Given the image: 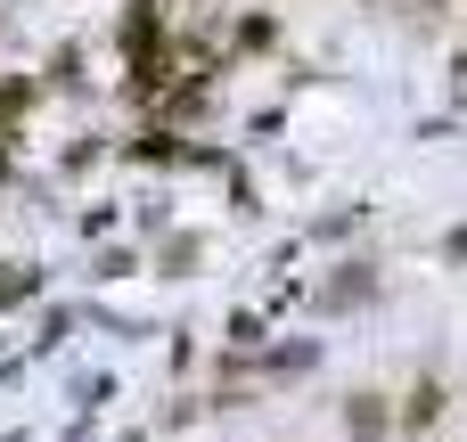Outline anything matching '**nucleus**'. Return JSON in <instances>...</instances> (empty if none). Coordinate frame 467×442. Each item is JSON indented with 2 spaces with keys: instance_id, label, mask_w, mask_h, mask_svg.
I'll list each match as a JSON object with an SVG mask.
<instances>
[]
</instances>
